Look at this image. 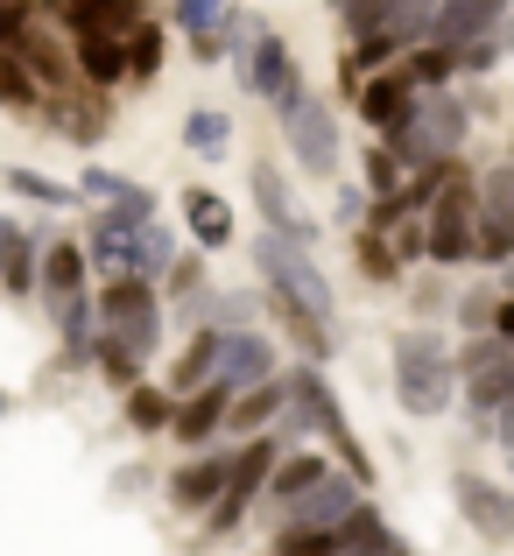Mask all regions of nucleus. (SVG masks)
<instances>
[{
	"label": "nucleus",
	"mask_w": 514,
	"mask_h": 556,
	"mask_svg": "<svg viewBox=\"0 0 514 556\" xmlns=\"http://www.w3.org/2000/svg\"><path fill=\"white\" fill-rule=\"evenodd\" d=\"M465 149V106L451 92H416V106L388 127V155L402 169H430V163H451Z\"/></svg>",
	"instance_id": "f257e3e1"
},
{
	"label": "nucleus",
	"mask_w": 514,
	"mask_h": 556,
	"mask_svg": "<svg viewBox=\"0 0 514 556\" xmlns=\"http://www.w3.org/2000/svg\"><path fill=\"white\" fill-rule=\"evenodd\" d=\"M254 268H261V282H268V296H283V303H303L311 317H325V325H331L339 296H331L325 268L311 261V247L283 240V232H261V240H254Z\"/></svg>",
	"instance_id": "f03ea898"
},
{
	"label": "nucleus",
	"mask_w": 514,
	"mask_h": 556,
	"mask_svg": "<svg viewBox=\"0 0 514 556\" xmlns=\"http://www.w3.org/2000/svg\"><path fill=\"white\" fill-rule=\"evenodd\" d=\"M451 388H459V374H451L444 345H437L430 331H402V339H394V402H402L409 416H444Z\"/></svg>",
	"instance_id": "7ed1b4c3"
},
{
	"label": "nucleus",
	"mask_w": 514,
	"mask_h": 556,
	"mask_svg": "<svg viewBox=\"0 0 514 556\" xmlns=\"http://www.w3.org/2000/svg\"><path fill=\"white\" fill-rule=\"evenodd\" d=\"M275 113H283V141L297 149V169L331 177V169H339V127H331L325 99H317L303 78H289L283 92H275Z\"/></svg>",
	"instance_id": "20e7f679"
},
{
	"label": "nucleus",
	"mask_w": 514,
	"mask_h": 556,
	"mask_svg": "<svg viewBox=\"0 0 514 556\" xmlns=\"http://www.w3.org/2000/svg\"><path fill=\"white\" fill-rule=\"evenodd\" d=\"M423 254L437 261V268H465L473 261V226H479V198H473V177H459V169H444V184H437V198L423 204Z\"/></svg>",
	"instance_id": "39448f33"
},
{
	"label": "nucleus",
	"mask_w": 514,
	"mask_h": 556,
	"mask_svg": "<svg viewBox=\"0 0 514 556\" xmlns=\"http://www.w3.org/2000/svg\"><path fill=\"white\" fill-rule=\"evenodd\" d=\"M99 325H106V339H121L127 353H155V345H163V311H155L149 275H113L106 296H99Z\"/></svg>",
	"instance_id": "423d86ee"
},
{
	"label": "nucleus",
	"mask_w": 514,
	"mask_h": 556,
	"mask_svg": "<svg viewBox=\"0 0 514 556\" xmlns=\"http://www.w3.org/2000/svg\"><path fill=\"white\" fill-rule=\"evenodd\" d=\"M289 402H297V422H303V430H325V437H331V451H339V458L352 465V486H360V479H374V465H366V444L346 430V416H339V394L325 388L317 359H311V367H297V374H289Z\"/></svg>",
	"instance_id": "0eeeda50"
},
{
	"label": "nucleus",
	"mask_w": 514,
	"mask_h": 556,
	"mask_svg": "<svg viewBox=\"0 0 514 556\" xmlns=\"http://www.w3.org/2000/svg\"><path fill=\"white\" fill-rule=\"evenodd\" d=\"M479 226H473V261H514V163L473 184Z\"/></svg>",
	"instance_id": "6e6552de"
},
{
	"label": "nucleus",
	"mask_w": 514,
	"mask_h": 556,
	"mask_svg": "<svg viewBox=\"0 0 514 556\" xmlns=\"http://www.w3.org/2000/svg\"><path fill=\"white\" fill-rule=\"evenodd\" d=\"M268 465H275V437H254V444H247L240 458H226V493H218V501L204 507V515H212V535L240 529L247 501H254V493L268 486Z\"/></svg>",
	"instance_id": "1a4fd4ad"
},
{
	"label": "nucleus",
	"mask_w": 514,
	"mask_h": 556,
	"mask_svg": "<svg viewBox=\"0 0 514 556\" xmlns=\"http://www.w3.org/2000/svg\"><path fill=\"white\" fill-rule=\"evenodd\" d=\"M254 204H261V218H268V232H283V240H297V247L317 240V218L297 204V190H289V177L275 163H254Z\"/></svg>",
	"instance_id": "9d476101"
},
{
	"label": "nucleus",
	"mask_w": 514,
	"mask_h": 556,
	"mask_svg": "<svg viewBox=\"0 0 514 556\" xmlns=\"http://www.w3.org/2000/svg\"><path fill=\"white\" fill-rule=\"evenodd\" d=\"M212 339H218V367H212V374L226 380L233 394H240V388H254V380H268V374H275V345L261 339L254 325H233V331H212Z\"/></svg>",
	"instance_id": "9b49d317"
},
{
	"label": "nucleus",
	"mask_w": 514,
	"mask_h": 556,
	"mask_svg": "<svg viewBox=\"0 0 514 556\" xmlns=\"http://www.w3.org/2000/svg\"><path fill=\"white\" fill-rule=\"evenodd\" d=\"M352 501H360L352 479L346 472H325L317 486H303L297 501H283V521H289V529H339V521L352 515Z\"/></svg>",
	"instance_id": "f8f14e48"
},
{
	"label": "nucleus",
	"mask_w": 514,
	"mask_h": 556,
	"mask_svg": "<svg viewBox=\"0 0 514 556\" xmlns=\"http://www.w3.org/2000/svg\"><path fill=\"white\" fill-rule=\"evenodd\" d=\"M507 8H514V0H437V14H430V36L444 42V50H459V42H479V36H493Z\"/></svg>",
	"instance_id": "ddd939ff"
},
{
	"label": "nucleus",
	"mask_w": 514,
	"mask_h": 556,
	"mask_svg": "<svg viewBox=\"0 0 514 556\" xmlns=\"http://www.w3.org/2000/svg\"><path fill=\"white\" fill-rule=\"evenodd\" d=\"M226 408H233V388L212 374L204 388H190V394H184V408H170V430L184 437V444H204V437L226 430Z\"/></svg>",
	"instance_id": "4468645a"
},
{
	"label": "nucleus",
	"mask_w": 514,
	"mask_h": 556,
	"mask_svg": "<svg viewBox=\"0 0 514 556\" xmlns=\"http://www.w3.org/2000/svg\"><path fill=\"white\" fill-rule=\"evenodd\" d=\"M459 507H465V521H473V529L487 535V543L514 535V493H507V486H493V479L459 472Z\"/></svg>",
	"instance_id": "2eb2a0df"
},
{
	"label": "nucleus",
	"mask_w": 514,
	"mask_h": 556,
	"mask_svg": "<svg viewBox=\"0 0 514 556\" xmlns=\"http://www.w3.org/2000/svg\"><path fill=\"white\" fill-rule=\"evenodd\" d=\"M184 232L204 247V254H218V247H233V232H240V218H233V204L218 198V190L190 184L184 190Z\"/></svg>",
	"instance_id": "dca6fc26"
},
{
	"label": "nucleus",
	"mask_w": 514,
	"mask_h": 556,
	"mask_svg": "<svg viewBox=\"0 0 514 556\" xmlns=\"http://www.w3.org/2000/svg\"><path fill=\"white\" fill-rule=\"evenodd\" d=\"M352 99H360V121L388 135V127L416 106V85H409V71H374V78H360V92H352Z\"/></svg>",
	"instance_id": "f3484780"
},
{
	"label": "nucleus",
	"mask_w": 514,
	"mask_h": 556,
	"mask_svg": "<svg viewBox=\"0 0 514 556\" xmlns=\"http://www.w3.org/2000/svg\"><path fill=\"white\" fill-rule=\"evenodd\" d=\"M240 71H247V92H261V99H275L289 78H297V56H289V42L283 36H268L261 28L254 42H247V56H240Z\"/></svg>",
	"instance_id": "a211bd4d"
},
{
	"label": "nucleus",
	"mask_w": 514,
	"mask_h": 556,
	"mask_svg": "<svg viewBox=\"0 0 514 556\" xmlns=\"http://www.w3.org/2000/svg\"><path fill=\"white\" fill-rule=\"evenodd\" d=\"M36 289H42V296H78V289H85V254L71 240L36 247Z\"/></svg>",
	"instance_id": "6ab92c4d"
},
{
	"label": "nucleus",
	"mask_w": 514,
	"mask_h": 556,
	"mask_svg": "<svg viewBox=\"0 0 514 556\" xmlns=\"http://www.w3.org/2000/svg\"><path fill=\"white\" fill-rule=\"evenodd\" d=\"M149 218H155V198H149V190H135V184H127L121 198H106V204H99V218H92V240H127V232H141Z\"/></svg>",
	"instance_id": "aec40b11"
},
{
	"label": "nucleus",
	"mask_w": 514,
	"mask_h": 556,
	"mask_svg": "<svg viewBox=\"0 0 514 556\" xmlns=\"http://www.w3.org/2000/svg\"><path fill=\"white\" fill-rule=\"evenodd\" d=\"M8 50L28 64V78H36V85H64V78H71V56L57 50V42L42 36L36 22H22V28H14V42H8Z\"/></svg>",
	"instance_id": "412c9836"
},
{
	"label": "nucleus",
	"mask_w": 514,
	"mask_h": 556,
	"mask_svg": "<svg viewBox=\"0 0 514 556\" xmlns=\"http://www.w3.org/2000/svg\"><path fill=\"white\" fill-rule=\"evenodd\" d=\"M218 493H226V458H198V465H184V472H170V501L190 507V515H204Z\"/></svg>",
	"instance_id": "4be33fe9"
},
{
	"label": "nucleus",
	"mask_w": 514,
	"mask_h": 556,
	"mask_svg": "<svg viewBox=\"0 0 514 556\" xmlns=\"http://www.w3.org/2000/svg\"><path fill=\"white\" fill-rule=\"evenodd\" d=\"M289 402V380H254V388H240V408H226V430H268L275 416H283Z\"/></svg>",
	"instance_id": "5701e85b"
},
{
	"label": "nucleus",
	"mask_w": 514,
	"mask_h": 556,
	"mask_svg": "<svg viewBox=\"0 0 514 556\" xmlns=\"http://www.w3.org/2000/svg\"><path fill=\"white\" fill-rule=\"evenodd\" d=\"M184 149L204 155V163H218V155L233 149V121H226L218 106H190V113H184Z\"/></svg>",
	"instance_id": "b1692460"
},
{
	"label": "nucleus",
	"mask_w": 514,
	"mask_h": 556,
	"mask_svg": "<svg viewBox=\"0 0 514 556\" xmlns=\"http://www.w3.org/2000/svg\"><path fill=\"white\" fill-rule=\"evenodd\" d=\"M78 71H85V85H121L127 78V50H121V36H78Z\"/></svg>",
	"instance_id": "393cba45"
},
{
	"label": "nucleus",
	"mask_w": 514,
	"mask_h": 556,
	"mask_svg": "<svg viewBox=\"0 0 514 556\" xmlns=\"http://www.w3.org/2000/svg\"><path fill=\"white\" fill-rule=\"evenodd\" d=\"M331 465L317 458V451H297V458H283V451H275V465H268V493L275 501H297L303 486H317V479H325Z\"/></svg>",
	"instance_id": "a878e982"
},
{
	"label": "nucleus",
	"mask_w": 514,
	"mask_h": 556,
	"mask_svg": "<svg viewBox=\"0 0 514 556\" xmlns=\"http://www.w3.org/2000/svg\"><path fill=\"white\" fill-rule=\"evenodd\" d=\"M121 50H127V78H135V85H149L155 71H163V28H155L149 14H141V22L121 36Z\"/></svg>",
	"instance_id": "bb28decb"
},
{
	"label": "nucleus",
	"mask_w": 514,
	"mask_h": 556,
	"mask_svg": "<svg viewBox=\"0 0 514 556\" xmlns=\"http://www.w3.org/2000/svg\"><path fill=\"white\" fill-rule=\"evenodd\" d=\"M430 14H437V0H388V22H380V36H394L402 50H416V42L430 36Z\"/></svg>",
	"instance_id": "cd10ccee"
},
{
	"label": "nucleus",
	"mask_w": 514,
	"mask_h": 556,
	"mask_svg": "<svg viewBox=\"0 0 514 556\" xmlns=\"http://www.w3.org/2000/svg\"><path fill=\"white\" fill-rule=\"evenodd\" d=\"M275 311H283V325H289V339H297V353L331 359V325H325V317H311L303 303H283V296H275Z\"/></svg>",
	"instance_id": "c85d7f7f"
},
{
	"label": "nucleus",
	"mask_w": 514,
	"mask_h": 556,
	"mask_svg": "<svg viewBox=\"0 0 514 556\" xmlns=\"http://www.w3.org/2000/svg\"><path fill=\"white\" fill-rule=\"evenodd\" d=\"M212 367H218V339H212V325L198 331V339L176 353V394H190V388H204L212 380Z\"/></svg>",
	"instance_id": "c756f323"
},
{
	"label": "nucleus",
	"mask_w": 514,
	"mask_h": 556,
	"mask_svg": "<svg viewBox=\"0 0 514 556\" xmlns=\"http://www.w3.org/2000/svg\"><path fill=\"white\" fill-rule=\"evenodd\" d=\"M8 184H14V198L50 204V212H64V204L78 198V184H57V177H42V169H28V163H14V169H8Z\"/></svg>",
	"instance_id": "7c9ffc66"
},
{
	"label": "nucleus",
	"mask_w": 514,
	"mask_h": 556,
	"mask_svg": "<svg viewBox=\"0 0 514 556\" xmlns=\"http://www.w3.org/2000/svg\"><path fill=\"white\" fill-rule=\"evenodd\" d=\"M36 232H14V247H8V261H0V289H8V296H28V289H36Z\"/></svg>",
	"instance_id": "2f4dec72"
},
{
	"label": "nucleus",
	"mask_w": 514,
	"mask_h": 556,
	"mask_svg": "<svg viewBox=\"0 0 514 556\" xmlns=\"http://www.w3.org/2000/svg\"><path fill=\"white\" fill-rule=\"evenodd\" d=\"M402 71H409V85H416V92H430V85H444L451 71H459V56L437 42V50H409V56H402Z\"/></svg>",
	"instance_id": "473e14b6"
},
{
	"label": "nucleus",
	"mask_w": 514,
	"mask_h": 556,
	"mask_svg": "<svg viewBox=\"0 0 514 556\" xmlns=\"http://www.w3.org/2000/svg\"><path fill=\"white\" fill-rule=\"evenodd\" d=\"M170 394L163 388H141V380H135V388H127V422H135V430H170Z\"/></svg>",
	"instance_id": "72a5a7b5"
},
{
	"label": "nucleus",
	"mask_w": 514,
	"mask_h": 556,
	"mask_svg": "<svg viewBox=\"0 0 514 556\" xmlns=\"http://www.w3.org/2000/svg\"><path fill=\"white\" fill-rule=\"evenodd\" d=\"M42 99V85L28 78V64L14 50H0V106H36Z\"/></svg>",
	"instance_id": "f704fd0d"
},
{
	"label": "nucleus",
	"mask_w": 514,
	"mask_h": 556,
	"mask_svg": "<svg viewBox=\"0 0 514 556\" xmlns=\"http://www.w3.org/2000/svg\"><path fill=\"white\" fill-rule=\"evenodd\" d=\"M92 359H99V374H106L113 388H135L141 380V353H127L121 339H92Z\"/></svg>",
	"instance_id": "c9c22d12"
},
{
	"label": "nucleus",
	"mask_w": 514,
	"mask_h": 556,
	"mask_svg": "<svg viewBox=\"0 0 514 556\" xmlns=\"http://www.w3.org/2000/svg\"><path fill=\"white\" fill-rule=\"evenodd\" d=\"M380 22H388V0H339V28H346V42L380 36Z\"/></svg>",
	"instance_id": "e433bc0d"
},
{
	"label": "nucleus",
	"mask_w": 514,
	"mask_h": 556,
	"mask_svg": "<svg viewBox=\"0 0 514 556\" xmlns=\"http://www.w3.org/2000/svg\"><path fill=\"white\" fill-rule=\"evenodd\" d=\"M261 296H204L198 317H212V331H233V325H254Z\"/></svg>",
	"instance_id": "4c0bfd02"
},
{
	"label": "nucleus",
	"mask_w": 514,
	"mask_h": 556,
	"mask_svg": "<svg viewBox=\"0 0 514 556\" xmlns=\"http://www.w3.org/2000/svg\"><path fill=\"white\" fill-rule=\"evenodd\" d=\"M360 275H374V282H394V275H402V261H394V247L380 240V232H360Z\"/></svg>",
	"instance_id": "58836bf2"
},
{
	"label": "nucleus",
	"mask_w": 514,
	"mask_h": 556,
	"mask_svg": "<svg viewBox=\"0 0 514 556\" xmlns=\"http://www.w3.org/2000/svg\"><path fill=\"white\" fill-rule=\"evenodd\" d=\"M331 549H339L331 529H283V543H275V556H331Z\"/></svg>",
	"instance_id": "ea45409f"
},
{
	"label": "nucleus",
	"mask_w": 514,
	"mask_h": 556,
	"mask_svg": "<svg viewBox=\"0 0 514 556\" xmlns=\"http://www.w3.org/2000/svg\"><path fill=\"white\" fill-rule=\"evenodd\" d=\"M226 8L233 0H176V22H184L190 36H212V28L226 22Z\"/></svg>",
	"instance_id": "a19ab883"
},
{
	"label": "nucleus",
	"mask_w": 514,
	"mask_h": 556,
	"mask_svg": "<svg viewBox=\"0 0 514 556\" xmlns=\"http://www.w3.org/2000/svg\"><path fill=\"white\" fill-rule=\"evenodd\" d=\"M507 353H514L507 339H465V353L451 359V374H487L493 359H507Z\"/></svg>",
	"instance_id": "79ce46f5"
},
{
	"label": "nucleus",
	"mask_w": 514,
	"mask_h": 556,
	"mask_svg": "<svg viewBox=\"0 0 514 556\" xmlns=\"http://www.w3.org/2000/svg\"><path fill=\"white\" fill-rule=\"evenodd\" d=\"M402 177H409V169L394 163L388 149H374V155H366V190H374V198H388V190H402Z\"/></svg>",
	"instance_id": "37998d69"
},
{
	"label": "nucleus",
	"mask_w": 514,
	"mask_h": 556,
	"mask_svg": "<svg viewBox=\"0 0 514 556\" xmlns=\"http://www.w3.org/2000/svg\"><path fill=\"white\" fill-rule=\"evenodd\" d=\"M170 296H176V303H190V311L204 303V275H198V261H170Z\"/></svg>",
	"instance_id": "c03bdc74"
},
{
	"label": "nucleus",
	"mask_w": 514,
	"mask_h": 556,
	"mask_svg": "<svg viewBox=\"0 0 514 556\" xmlns=\"http://www.w3.org/2000/svg\"><path fill=\"white\" fill-rule=\"evenodd\" d=\"M127 177H113V169H85L78 177V198H92V204H106V198H121Z\"/></svg>",
	"instance_id": "a18cd8bd"
},
{
	"label": "nucleus",
	"mask_w": 514,
	"mask_h": 556,
	"mask_svg": "<svg viewBox=\"0 0 514 556\" xmlns=\"http://www.w3.org/2000/svg\"><path fill=\"white\" fill-rule=\"evenodd\" d=\"M64 121H71L64 127L71 141H99V135H106V113H99V106H78V113H64Z\"/></svg>",
	"instance_id": "49530a36"
},
{
	"label": "nucleus",
	"mask_w": 514,
	"mask_h": 556,
	"mask_svg": "<svg viewBox=\"0 0 514 556\" xmlns=\"http://www.w3.org/2000/svg\"><path fill=\"white\" fill-rule=\"evenodd\" d=\"M493 303H501V289H473V296L459 303V317L465 325H493Z\"/></svg>",
	"instance_id": "de8ad7c7"
},
{
	"label": "nucleus",
	"mask_w": 514,
	"mask_h": 556,
	"mask_svg": "<svg viewBox=\"0 0 514 556\" xmlns=\"http://www.w3.org/2000/svg\"><path fill=\"white\" fill-rule=\"evenodd\" d=\"M28 22V0H0V50L14 42V28Z\"/></svg>",
	"instance_id": "09e8293b"
},
{
	"label": "nucleus",
	"mask_w": 514,
	"mask_h": 556,
	"mask_svg": "<svg viewBox=\"0 0 514 556\" xmlns=\"http://www.w3.org/2000/svg\"><path fill=\"white\" fill-rule=\"evenodd\" d=\"M339 218H346V226H360V218H366V198H360V190H339Z\"/></svg>",
	"instance_id": "8fccbe9b"
},
{
	"label": "nucleus",
	"mask_w": 514,
	"mask_h": 556,
	"mask_svg": "<svg viewBox=\"0 0 514 556\" xmlns=\"http://www.w3.org/2000/svg\"><path fill=\"white\" fill-rule=\"evenodd\" d=\"M493 339H507V345H514V296L493 303Z\"/></svg>",
	"instance_id": "3c124183"
},
{
	"label": "nucleus",
	"mask_w": 514,
	"mask_h": 556,
	"mask_svg": "<svg viewBox=\"0 0 514 556\" xmlns=\"http://www.w3.org/2000/svg\"><path fill=\"white\" fill-rule=\"evenodd\" d=\"M331 556H388V549H352V543H339V549H331Z\"/></svg>",
	"instance_id": "603ef678"
},
{
	"label": "nucleus",
	"mask_w": 514,
	"mask_h": 556,
	"mask_svg": "<svg viewBox=\"0 0 514 556\" xmlns=\"http://www.w3.org/2000/svg\"><path fill=\"white\" fill-rule=\"evenodd\" d=\"M0 416H8V394H0Z\"/></svg>",
	"instance_id": "864d4df0"
},
{
	"label": "nucleus",
	"mask_w": 514,
	"mask_h": 556,
	"mask_svg": "<svg viewBox=\"0 0 514 556\" xmlns=\"http://www.w3.org/2000/svg\"><path fill=\"white\" fill-rule=\"evenodd\" d=\"M388 556H402V549H388Z\"/></svg>",
	"instance_id": "5fc2aeb1"
}]
</instances>
